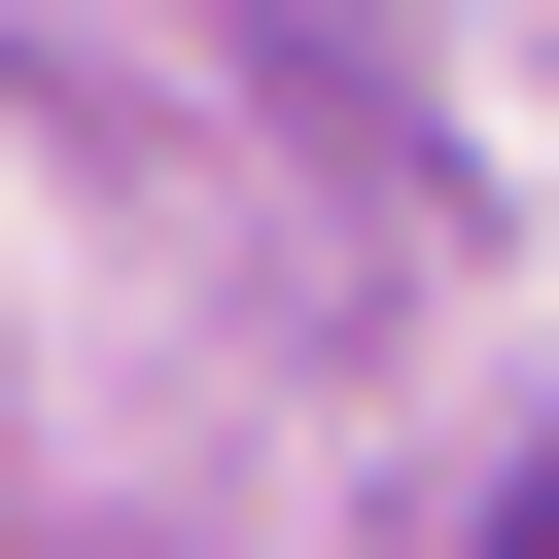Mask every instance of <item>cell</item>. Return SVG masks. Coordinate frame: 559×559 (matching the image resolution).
Listing matches in <instances>:
<instances>
[{
	"instance_id": "6da1fadb",
	"label": "cell",
	"mask_w": 559,
	"mask_h": 559,
	"mask_svg": "<svg viewBox=\"0 0 559 559\" xmlns=\"http://www.w3.org/2000/svg\"><path fill=\"white\" fill-rule=\"evenodd\" d=\"M524 559H559V454H524Z\"/></svg>"
}]
</instances>
